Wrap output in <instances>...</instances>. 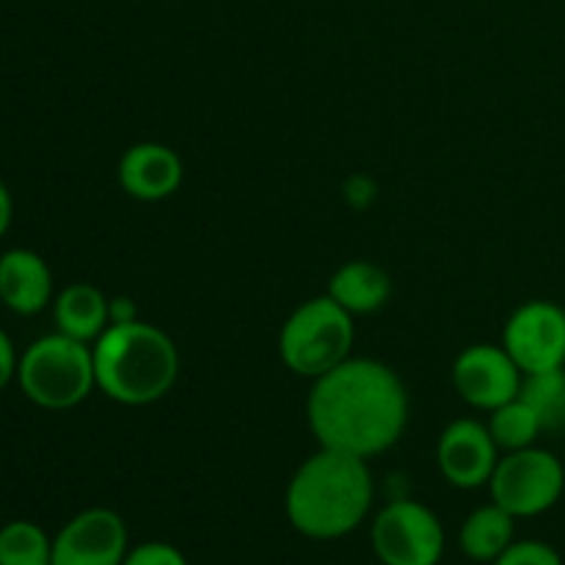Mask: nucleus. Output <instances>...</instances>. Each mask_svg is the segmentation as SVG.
<instances>
[{
    "instance_id": "nucleus-1",
    "label": "nucleus",
    "mask_w": 565,
    "mask_h": 565,
    "mask_svg": "<svg viewBox=\"0 0 565 565\" xmlns=\"http://www.w3.org/2000/svg\"><path fill=\"white\" fill-rule=\"evenodd\" d=\"M307 419L320 447L370 461L401 441L408 425V392L390 364L351 356L312 381Z\"/></svg>"
},
{
    "instance_id": "nucleus-2",
    "label": "nucleus",
    "mask_w": 565,
    "mask_h": 565,
    "mask_svg": "<svg viewBox=\"0 0 565 565\" xmlns=\"http://www.w3.org/2000/svg\"><path fill=\"white\" fill-rule=\"evenodd\" d=\"M373 500L375 483L367 458L320 447L287 483L285 513L303 539L340 541L362 527Z\"/></svg>"
},
{
    "instance_id": "nucleus-3",
    "label": "nucleus",
    "mask_w": 565,
    "mask_h": 565,
    "mask_svg": "<svg viewBox=\"0 0 565 565\" xmlns=\"http://www.w3.org/2000/svg\"><path fill=\"white\" fill-rule=\"evenodd\" d=\"M97 390L119 406L158 403L180 379V351L160 326L136 318L110 323L92 345Z\"/></svg>"
},
{
    "instance_id": "nucleus-4",
    "label": "nucleus",
    "mask_w": 565,
    "mask_h": 565,
    "mask_svg": "<svg viewBox=\"0 0 565 565\" xmlns=\"http://www.w3.org/2000/svg\"><path fill=\"white\" fill-rule=\"evenodd\" d=\"M17 384L33 406L47 412L81 406L97 390L92 345L61 331L39 337L20 353Z\"/></svg>"
},
{
    "instance_id": "nucleus-5",
    "label": "nucleus",
    "mask_w": 565,
    "mask_h": 565,
    "mask_svg": "<svg viewBox=\"0 0 565 565\" xmlns=\"http://www.w3.org/2000/svg\"><path fill=\"white\" fill-rule=\"evenodd\" d=\"M356 326L331 296L298 303L279 331V356L290 373L320 379L353 356Z\"/></svg>"
},
{
    "instance_id": "nucleus-6",
    "label": "nucleus",
    "mask_w": 565,
    "mask_h": 565,
    "mask_svg": "<svg viewBox=\"0 0 565 565\" xmlns=\"http://www.w3.org/2000/svg\"><path fill=\"white\" fill-rule=\"evenodd\" d=\"M491 502L513 519H535L550 513L565 491V467L555 452L533 445L502 452L489 480Z\"/></svg>"
},
{
    "instance_id": "nucleus-7",
    "label": "nucleus",
    "mask_w": 565,
    "mask_h": 565,
    "mask_svg": "<svg viewBox=\"0 0 565 565\" xmlns=\"http://www.w3.org/2000/svg\"><path fill=\"white\" fill-rule=\"evenodd\" d=\"M370 544L381 565H439L447 533L434 508L397 497L375 513Z\"/></svg>"
},
{
    "instance_id": "nucleus-8",
    "label": "nucleus",
    "mask_w": 565,
    "mask_h": 565,
    "mask_svg": "<svg viewBox=\"0 0 565 565\" xmlns=\"http://www.w3.org/2000/svg\"><path fill=\"white\" fill-rule=\"evenodd\" d=\"M502 348L524 375L565 367V309L546 298L519 303L505 320Z\"/></svg>"
},
{
    "instance_id": "nucleus-9",
    "label": "nucleus",
    "mask_w": 565,
    "mask_h": 565,
    "mask_svg": "<svg viewBox=\"0 0 565 565\" xmlns=\"http://www.w3.org/2000/svg\"><path fill=\"white\" fill-rule=\"evenodd\" d=\"M524 373L511 353L491 342L463 348L452 362V386L467 406L478 412H494L502 403L513 401L522 392Z\"/></svg>"
},
{
    "instance_id": "nucleus-10",
    "label": "nucleus",
    "mask_w": 565,
    "mask_h": 565,
    "mask_svg": "<svg viewBox=\"0 0 565 565\" xmlns=\"http://www.w3.org/2000/svg\"><path fill=\"white\" fill-rule=\"evenodd\" d=\"M130 530L110 508H86L53 535V565H121Z\"/></svg>"
},
{
    "instance_id": "nucleus-11",
    "label": "nucleus",
    "mask_w": 565,
    "mask_h": 565,
    "mask_svg": "<svg viewBox=\"0 0 565 565\" xmlns=\"http://www.w3.org/2000/svg\"><path fill=\"white\" fill-rule=\"evenodd\" d=\"M500 447L491 439L486 423L472 417L452 419L439 436L436 445V467L441 478L461 491H475L489 486L497 463H500Z\"/></svg>"
},
{
    "instance_id": "nucleus-12",
    "label": "nucleus",
    "mask_w": 565,
    "mask_h": 565,
    "mask_svg": "<svg viewBox=\"0 0 565 565\" xmlns=\"http://www.w3.org/2000/svg\"><path fill=\"white\" fill-rule=\"evenodd\" d=\"M119 188L138 202H163L180 191L185 180L182 158L158 141H138L121 152L116 166Z\"/></svg>"
},
{
    "instance_id": "nucleus-13",
    "label": "nucleus",
    "mask_w": 565,
    "mask_h": 565,
    "mask_svg": "<svg viewBox=\"0 0 565 565\" xmlns=\"http://www.w3.org/2000/svg\"><path fill=\"white\" fill-rule=\"evenodd\" d=\"M53 270L33 248L0 254V303L20 318H33L53 303Z\"/></svg>"
},
{
    "instance_id": "nucleus-14",
    "label": "nucleus",
    "mask_w": 565,
    "mask_h": 565,
    "mask_svg": "<svg viewBox=\"0 0 565 565\" xmlns=\"http://www.w3.org/2000/svg\"><path fill=\"white\" fill-rule=\"evenodd\" d=\"M55 331L94 345L110 326V298L88 281H72L53 298Z\"/></svg>"
},
{
    "instance_id": "nucleus-15",
    "label": "nucleus",
    "mask_w": 565,
    "mask_h": 565,
    "mask_svg": "<svg viewBox=\"0 0 565 565\" xmlns=\"http://www.w3.org/2000/svg\"><path fill=\"white\" fill-rule=\"evenodd\" d=\"M326 296L334 298L353 318L381 312L392 298V276L367 259H351L331 274Z\"/></svg>"
},
{
    "instance_id": "nucleus-16",
    "label": "nucleus",
    "mask_w": 565,
    "mask_h": 565,
    "mask_svg": "<svg viewBox=\"0 0 565 565\" xmlns=\"http://www.w3.org/2000/svg\"><path fill=\"white\" fill-rule=\"evenodd\" d=\"M513 535H516V519L508 511H502L497 502H489V505L475 508L463 519L458 544H461V552L472 563L491 565L516 541Z\"/></svg>"
},
{
    "instance_id": "nucleus-17",
    "label": "nucleus",
    "mask_w": 565,
    "mask_h": 565,
    "mask_svg": "<svg viewBox=\"0 0 565 565\" xmlns=\"http://www.w3.org/2000/svg\"><path fill=\"white\" fill-rule=\"evenodd\" d=\"M486 428H489L491 439L497 441L500 452L533 447L539 441V436L544 434V425H541L539 414L522 397H513V401L502 403L494 412H489Z\"/></svg>"
},
{
    "instance_id": "nucleus-18",
    "label": "nucleus",
    "mask_w": 565,
    "mask_h": 565,
    "mask_svg": "<svg viewBox=\"0 0 565 565\" xmlns=\"http://www.w3.org/2000/svg\"><path fill=\"white\" fill-rule=\"evenodd\" d=\"M0 565H53V539L28 519L3 524L0 527Z\"/></svg>"
},
{
    "instance_id": "nucleus-19",
    "label": "nucleus",
    "mask_w": 565,
    "mask_h": 565,
    "mask_svg": "<svg viewBox=\"0 0 565 565\" xmlns=\"http://www.w3.org/2000/svg\"><path fill=\"white\" fill-rule=\"evenodd\" d=\"M519 397L539 414L544 430L565 428V367L524 375Z\"/></svg>"
},
{
    "instance_id": "nucleus-20",
    "label": "nucleus",
    "mask_w": 565,
    "mask_h": 565,
    "mask_svg": "<svg viewBox=\"0 0 565 565\" xmlns=\"http://www.w3.org/2000/svg\"><path fill=\"white\" fill-rule=\"evenodd\" d=\"M491 565H563L561 552L544 541H513Z\"/></svg>"
},
{
    "instance_id": "nucleus-21",
    "label": "nucleus",
    "mask_w": 565,
    "mask_h": 565,
    "mask_svg": "<svg viewBox=\"0 0 565 565\" xmlns=\"http://www.w3.org/2000/svg\"><path fill=\"white\" fill-rule=\"evenodd\" d=\"M121 565H191L188 557L166 541H143V544L130 546Z\"/></svg>"
},
{
    "instance_id": "nucleus-22",
    "label": "nucleus",
    "mask_w": 565,
    "mask_h": 565,
    "mask_svg": "<svg viewBox=\"0 0 565 565\" xmlns=\"http://www.w3.org/2000/svg\"><path fill=\"white\" fill-rule=\"evenodd\" d=\"M17 370H20V353H17L14 340L0 329V392L17 381Z\"/></svg>"
},
{
    "instance_id": "nucleus-23",
    "label": "nucleus",
    "mask_w": 565,
    "mask_h": 565,
    "mask_svg": "<svg viewBox=\"0 0 565 565\" xmlns=\"http://www.w3.org/2000/svg\"><path fill=\"white\" fill-rule=\"evenodd\" d=\"M11 221H14V199H11L9 185L0 180V241L11 230Z\"/></svg>"
},
{
    "instance_id": "nucleus-24",
    "label": "nucleus",
    "mask_w": 565,
    "mask_h": 565,
    "mask_svg": "<svg viewBox=\"0 0 565 565\" xmlns=\"http://www.w3.org/2000/svg\"><path fill=\"white\" fill-rule=\"evenodd\" d=\"M136 303L125 296L110 298V323H127V320H136Z\"/></svg>"
}]
</instances>
